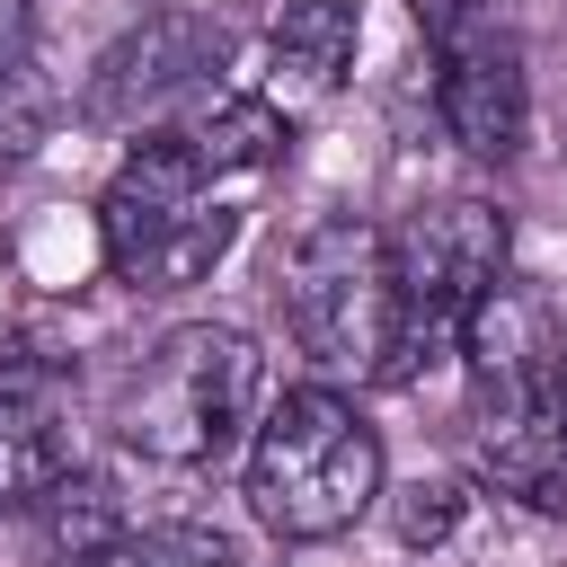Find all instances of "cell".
<instances>
[{
  "mask_svg": "<svg viewBox=\"0 0 567 567\" xmlns=\"http://www.w3.org/2000/svg\"><path fill=\"white\" fill-rule=\"evenodd\" d=\"M71 567H239V549L213 540V532H124V540H106Z\"/></svg>",
  "mask_w": 567,
  "mask_h": 567,
  "instance_id": "12",
  "label": "cell"
},
{
  "mask_svg": "<svg viewBox=\"0 0 567 567\" xmlns=\"http://www.w3.org/2000/svg\"><path fill=\"white\" fill-rule=\"evenodd\" d=\"M558 363H567V337H558Z\"/></svg>",
  "mask_w": 567,
  "mask_h": 567,
  "instance_id": "15",
  "label": "cell"
},
{
  "mask_svg": "<svg viewBox=\"0 0 567 567\" xmlns=\"http://www.w3.org/2000/svg\"><path fill=\"white\" fill-rule=\"evenodd\" d=\"M221 186L230 177H213L186 133H142V151L115 168V186L97 204V239H106L115 284L186 292L195 275H213L221 248L239 239V204Z\"/></svg>",
  "mask_w": 567,
  "mask_h": 567,
  "instance_id": "4",
  "label": "cell"
},
{
  "mask_svg": "<svg viewBox=\"0 0 567 567\" xmlns=\"http://www.w3.org/2000/svg\"><path fill=\"white\" fill-rule=\"evenodd\" d=\"M354 35H363V18H354V0H284L275 9V27H266V62H275V106L284 97H328L337 80H346V62H354Z\"/></svg>",
  "mask_w": 567,
  "mask_h": 567,
  "instance_id": "8",
  "label": "cell"
},
{
  "mask_svg": "<svg viewBox=\"0 0 567 567\" xmlns=\"http://www.w3.org/2000/svg\"><path fill=\"white\" fill-rule=\"evenodd\" d=\"M168 133H186L195 142V159L213 168V177H257V168H275L284 159V142H292V115L275 106V97H257V89H213L186 124H168Z\"/></svg>",
  "mask_w": 567,
  "mask_h": 567,
  "instance_id": "9",
  "label": "cell"
},
{
  "mask_svg": "<svg viewBox=\"0 0 567 567\" xmlns=\"http://www.w3.org/2000/svg\"><path fill=\"white\" fill-rule=\"evenodd\" d=\"M470 416H478V470L532 505H567V363L549 310L505 275L470 337Z\"/></svg>",
  "mask_w": 567,
  "mask_h": 567,
  "instance_id": "1",
  "label": "cell"
},
{
  "mask_svg": "<svg viewBox=\"0 0 567 567\" xmlns=\"http://www.w3.org/2000/svg\"><path fill=\"white\" fill-rule=\"evenodd\" d=\"M221 53H230V44H221L213 18L151 9L142 27H124V35L97 53L80 115H89V124H115V133H168V124H186V115L213 97Z\"/></svg>",
  "mask_w": 567,
  "mask_h": 567,
  "instance_id": "7",
  "label": "cell"
},
{
  "mask_svg": "<svg viewBox=\"0 0 567 567\" xmlns=\"http://www.w3.org/2000/svg\"><path fill=\"white\" fill-rule=\"evenodd\" d=\"M275 292H284L292 337H301L328 372L381 381L390 328H399L390 230H372L363 213H319V221H301L292 248H284V266H275Z\"/></svg>",
  "mask_w": 567,
  "mask_h": 567,
  "instance_id": "6",
  "label": "cell"
},
{
  "mask_svg": "<svg viewBox=\"0 0 567 567\" xmlns=\"http://www.w3.org/2000/svg\"><path fill=\"white\" fill-rule=\"evenodd\" d=\"M62 470H71V452H62L53 408L35 390H0V514L9 505H35Z\"/></svg>",
  "mask_w": 567,
  "mask_h": 567,
  "instance_id": "10",
  "label": "cell"
},
{
  "mask_svg": "<svg viewBox=\"0 0 567 567\" xmlns=\"http://www.w3.org/2000/svg\"><path fill=\"white\" fill-rule=\"evenodd\" d=\"M390 284H399V328H390L381 381H416L425 363L461 354L478 301L505 284V213L478 195L416 204L390 230Z\"/></svg>",
  "mask_w": 567,
  "mask_h": 567,
  "instance_id": "5",
  "label": "cell"
},
{
  "mask_svg": "<svg viewBox=\"0 0 567 567\" xmlns=\"http://www.w3.org/2000/svg\"><path fill=\"white\" fill-rule=\"evenodd\" d=\"M27 514H35V540H44L62 567L89 558V549H106V540H124V505H115V487L89 478V470H62Z\"/></svg>",
  "mask_w": 567,
  "mask_h": 567,
  "instance_id": "11",
  "label": "cell"
},
{
  "mask_svg": "<svg viewBox=\"0 0 567 567\" xmlns=\"http://www.w3.org/2000/svg\"><path fill=\"white\" fill-rule=\"evenodd\" d=\"M27 53H35V9L0 0V62H27Z\"/></svg>",
  "mask_w": 567,
  "mask_h": 567,
  "instance_id": "14",
  "label": "cell"
},
{
  "mask_svg": "<svg viewBox=\"0 0 567 567\" xmlns=\"http://www.w3.org/2000/svg\"><path fill=\"white\" fill-rule=\"evenodd\" d=\"M44 124H53V89H44L35 53H27V62H0V168L35 159Z\"/></svg>",
  "mask_w": 567,
  "mask_h": 567,
  "instance_id": "13",
  "label": "cell"
},
{
  "mask_svg": "<svg viewBox=\"0 0 567 567\" xmlns=\"http://www.w3.org/2000/svg\"><path fill=\"white\" fill-rule=\"evenodd\" d=\"M381 496V434L337 390H284L248 434V514L275 540H337Z\"/></svg>",
  "mask_w": 567,
  "mask_h": 567,
  "instance_id": "2",
  "label": "cell"
},
{
  "mask_svg": "<svg viewBox=\"0 0 567 567\" xmlns=\"http://www.w3.org/2000/svg\"><path fill=\"white\" fill-rule=\"evenodd\" d=\"M257 390H266V354L248 328H221V319H195V328H168L115 390V434L168 470H213L248 416H257Z\"/></svg>",
  "mask_w": 567,
  "mask_h": 567,
  "instance_id": "3",
  "label": "cell"
}]
</instances>
